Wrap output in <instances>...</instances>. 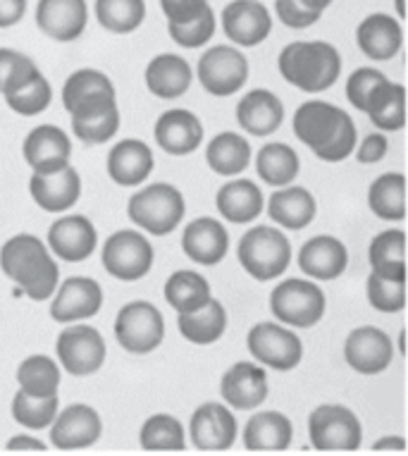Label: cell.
Masks as SVG:
<instances>
[{
  "mask_svg": "<svg viewBox=\"0 0 408 456\" xmlns=\"http://www.w3.org/2000/svg\"><path fill=\"white\" fill-rule=\"evenodd\" d=\"M45 244L53 256H58L65 263L86 261L98 248L96 224L86 216L79 213H62V216L51 224Z\"/></svg>",
  "mask_w": 408,
  "mask_h": 456,
  "instance_id": "cell-18",
  "label": "cell"
},
{
  "mask_svg": "<svg viewBox=\"0 0 408 456\" xmlns=\"http://www.w3.org/2000/svg\"><path fill=\"white\" fill-rule=\"evenodd\" d=\"M118 94L115 91V84L105 72L96 68H82L75 69L72 75L65 79V86H62V105L65 110H69L77 101H82L86 96H94V94Z\"/></svg>",
  "mask_w": 408,
  "mask_h": 456,
  "instance_id": "cell-47",
  "label": "cell"
},
{
  "mask_svg": "<svg viewBox=\"0 0 408 456\" xmlns=\"http://www.w3.org/2000/svg\"><path fill=\"white\" fill-rule=\"evenodd\" d=\"M153 151L142 139H122L108 153V175L118 187H142L153 173Z\"/></svg>",
  "mask_w": 408,
  "mask_h": 456,
  "instance_id": "cell-27",
  "label": "cell"
},
{
  "mask_svg": "<svg viewBox=\"0 0 408 456\" xmlns=\"http://www.w3.org/2000/svg\"><path fill=\"white\" fill-rule=\"evenodd\" d=\"M182 248L189 261L210 268L224 261V256L230 251V232L217 217H196L182 232Z\"/></svg>",
  "mask_w": 408,
  "mask_h": 456,
  "instance_id": "cell-24",
  "label": "cell"
},
{
  "mask_svg": "<svg viewBox=\"0 0 408 456\" xmlns=\"http://www.w3.org/2000/svg\"><path fill=\"white\" fill-rule=\"evenodd\" d=\"M267 216H270V220L280 230L298 232V230H306L315 220V216H318V201H315V196L306 187L287 184V187H280L277 191L270 194V199H267Z\"/></svg>",
  "mask_w": 408,
  "mask_h": 456,
  "instance_id": "cell-29",
  "label": "cell"
},
{
  "mask_svg": "<svg viewBox=\"0 0 408 456\" xmlns=\"http://www.w3.org/2000/svg\"><path fill=\"white\" fill-rule=\"evenodd\" d=\"M17 385L34 396H58L62 382V368L45 354H31L17 368Z\"/></svg>",
  "mask_w": 408,
  "mask_h": 456,
  "instance_id": "cell-41",
  "label": "cell"
},
{
  "mask_svg": "<svg viewBox=\"0 0 408 456\" xmlns=\"http://www.w3.org/2000/svg\"><path fill=\"white\" fill-rule=\"evenodd\" d=\"M356 44L365 58L387 62L396 58L404 45V27L396 17L387 12H372L361 20L356 29Z\"/></svg>",
  "mask_w": 408,
  "mask_h": 456,
  "instance_id": "cell-28",
  "label": "cell"
},
{
  "mask_svg": "<svg viewBox=\"0 0 408 456\" xmlns=\"http://www.w3.org/2000/svg\"><path fill=\"white\" fill-rule=\"evenodd\" d=\"M291 244L284 230L270 227V224H256L246 230L239 240L237 258L246 275H251L258 282H270L275 277L284 275L291 265Z\"/></svg>",
  "mask_w": 408,
  "mask_h": 456,
  "instance_id": "cell-5",
  "label": "cell"
},
{
  "mask_svg": "<svg viewBox=\"0 0 408 456\" xmlns=\"http://www.w3.org/2000/svg\"><path fill=\"white\" fill-rule=\"evenodd\" d=\"M27 15V0H0V29L20 24Z\"/></svg>",
  "mask_w": 408,
  "mask_h": 456,
  "instance_id": "cell-54",
  "label": "cell"
},
{
  "mask_svg": "<svg viewBox=\"0 0 408 456\" xmlns=\"http://www.w3.org/2000/svg\"><path fill=\"white\" fill-rule=\"evenodd\" d=\"M308 440L318 452H356L363 426L349 406L320 404L308 416Z\"/></svg>",
  "mask_w": 408,
  "mask_h": 456,
  "instance_id": "cell-8",
  "label": "cell"
},
{
  "mask_svg": "<svg viewBox=\"0 0 408 456\" xmlns=\"http://www.w3.org/2000/svg\"><path fill=\"white\" fill-rule=\"evenodd\" d=\"M294 440V426L282 411H258L246 420L244 447L249 452H287Z\"/></svg>",
  "mask_w": 408,
  "mask_h": 456,
  "instance_id": "cell-33",
  "label": "cell"
},
{
  "mask_svg": "<svg viewBox=\"0 0 408 456\" xmlns=\"http://www.w3.org/2000/svg\"><path fill=\"white\" fill-rule=\"evenodd\" d=\"M60 411L58 396H34L17 389L12 396V419L27 430H45Z\"/></svg>",
  "mask_w": 408,
  "mask_h": 456,
  "instance_id": "cell-45",
  "label": "cell"
},
{
  "mask_svg": "<svg viewBox=\"0 0 408 456\" xmlns=\"http://www.w3.org/2000/svg\"><path fill=\"white\" fill-rule=\"evenodd\" d=\"M96 20L110 34H132L146 20V0H96Z\"/></svg>",
  "mask_w": 408,
  "mask_h": 456,
  "instance_id": "cell-43",
  "label": "cell"
},
{
  "mask_svg": "<svg viewBox=\"0 0 408 456\" xmlns=\"http://www.w3.org/2000/svg\"><path fill=\"white\" fill-rule=\"evenodd\" d=\"M394 5H396V20H404L406 17V0H394Z\"/></svg>",
  "mask_w": 408,
  "mask_h": 456,
  "instance_id": "cell-58",
  "label": "cell"
},
{
  "mask_svg": "<svg viewBox=\"0 0 408 456\" xmlns=\"http://www.w3.org/2000/svg\"><path fill=\"white\" fill-rule=\"evenodd\" d=\"M365 297L379 314H401L406 306V280L371 273L365 282Z\"/></svg>",
  "mask_w": 408,
  "mask_h": 456,
  "instance_id": "cell-46",
  "label": "cell"
},
{
  "mask_svg": "<svg viewBox=\"0 0 408 456\" xmlns=\"http://www.w3.org/2000/svg\"><path fill=\"white\" fill-rule=\"evenodd\" d=\"M160 8L167 20V24H189L199 20L206 10L210 8L208 0H160Z\"/></svg>",
  "mask_w": 408,
  "mask_h": 456,
  "instance_id": "cell-51",
  "label": "cell"
},
{
  "mask_svg": "<svg viewBox=\"0 0 408 456\" xmlns=\"http://www.w3.org/2000/svg\"><path fill=\"white\" fill-rule=\"evenodd\" d=\"M275 15L290 29H308L322 17L320 12L304 8L298 0H275Z\"/></svg>",
  "mask_w": 408,
  "mask_h": 456,
  "instance_id": "cell-52",
  "label": "cell"
},
{
  "mask_svg": "<svg viewBox=\"0 0 408 456\" xmlns=\"http://www.w3.org/2000/svg\"><path fill=\"white\" fill-rule=\"evenodd\" d=\"M177 328L179 335L184 337L186 342L196 346H208L220 342L227 330V311L220 301L213 297L206 301L203 306L189 314H177Z\"/></svg>",
  "mask_w": 408,
  "mask_h": 456,
  "instance_id": "cell-35",
  "label": "cell"
},
{
  "mask_svg": "<svg viewBox=\"0 0 408 456\" xmlns=\"http://www.w3.org/2000/svg\"><path fill=\"white\" fill-rule=\"evenodd\" d=\"M3 98H5V103L12 112L22 115V118H34V115H41L51 105L53 86L44 77V72L37 69L27 82L20 84L15 91H10Z\"/></svg>",
  "mask_w": 408,
  "mask_h": 456,
  "instance_id": "cell-44",
  "label": "cell"
},
{
  "mask_svg": "<svg viewBox=\"0 0 408 456\" xmlns=\"http://www.w3.org/2000/svg\"><path fill=\"white\" fill-rule=\"evenodd\" d=\"M363 115H368V120L382 134L401 132L406 127V86L392 82V79L379 84L378 89L372 91V96L368 98Z\"/></svg>",
  "mask_w": 408,
  "mask_h": 456,
  "instance_id": "cell-34",
  "label": "cell"
},
{
  "mask_svg": "<svg viewBox=\"0 0 408 456\" xmlns=\"http://www.w3.org/2000/svg\"><path fill=\"white\" fill-rule=\"evenodd\" d=\"M67 112H69V120H72V132L86 146L110 142L112 136L119 132V125H122L118 94L101 91V94L77 101Z\"/></svg>",
  "mask_w": 408,
  "mask_h": 456,
  "instance_id": "cell-13",
  "label": "cell"
},
{
  "mask_svg": "<svg viewBox=\"0 0 408 456\" xmlns=\"http://www.w3.org/2000/svg\"><path fill=\"white\" fill-rule=\"evenodd\" d=\"M38 65L31 61L29 55H24L12 48H0V96H5L10 91H15L20 84H24Z\"/></svg>",
  "mask_w": 408,
  "mask_h": 456,
  "instance_id": "cell-49",
  "label": "cell"
},
{
  "mask_svg": "<svg viewBox=\"0 0 408 456\" xmlns=\"http://www.w3.org/2000/svg\"><path fill=\"white\" fill-rule=\"evenodd\" d=\"M146 89L160 101H175L192 89L193 69L177 53H160L146 65Z\"/></svg>",
  "mask_w": 408,
  "mask_h": 456,
  "instance_id": "cell-31",
  "label": "cell"
},
{
  "mask_svg": "<svg viewBox=\"0 0 408 456\" xmlns=\"http://www.w3.org/2000/svg\"><path fill=\"white\" fill-rule=\"evenodd\" d=\"M372 452H406V440L401 435H392V437H379L372 444Z\"/></svg>",
  "mask_w": 408,
  "mask_h": 456,
  "instance_id": "cell-56",
  "label": "cell"
},
{
  "mask_svg": "<svg viewBox=\"0 0 408 456\" xmlns=\"http://www.w3.org/2000/svg\"><path fill=\"white\" fill-rule=\"evenodd\" d=\"M404 337H406V335H404V332H401V335H399V352H401V354L406 352V346H404Z\"/></svg>",
  "mask_w": 408,
  "mask_h": 456,
  "instance_id": "cell-59",
  "label": "cell"
},
{
  "mask_svg": "<svg viewBox=\"0 0 408 456\" xmlns=\"http://www.w3.org/2000/svg\"><path fill=\"white\" fill-rule=\"evenodd\" d=\"M48 440L60 452H79L94 447L103 435V419L89 404H69L55 413Z\"/></svg>",
  "mask_w": 408,
  "mask_h": 456,
  "instance_id": "cell-15",
  "label": "cell"
},
{
  "mask_svg": "<svg viewBox=\"0 0 408 456\" xmlns=\"http://www.w3.org/2000/svg\"><path fill=\"white\" fill-rule=\"evenodd\" d=\"M368 263L378 275L406 280V232L385 230L375 234L368 247Z\"/></svg>",
  "mask_w": 408,
  "mask_h": 456,
  "instance_id": "cell-38",
  "label": "cell"
},
{
  "mask_svg": "<svg viewBox=\"0 0 408 456\" xmlns=\"http://www.w3.org/2000/svg\"><path fill=\"white\" fill-rule=\"evenodd\" d=\"M368 206L379 220L401 223L406 217V177L401 173H385L368 189Z\"/></svg>",
  "mask_w": 408,
  "mask_h": 456,
  "instance_id": "cell-40",
  "label": "cell"
},
{
  "mask_svg": "<svg viewBox=\"0 0 408 456\" xmlns=\"http://www.w3.org/2000/svg\"><path fill=\"white\" fill-rule=\"evenodd\" d=\"M246 349L256 363L263 368H273L277 373H287L304 359V342L294 332L277 321L256 322L246 335Z\"/></svg>",
  "mask_w": 408,
  "mask_h": 456,
  "instance_id": "cell-7",
  "label": "cell"
},
{
  "mask_svg": "<svg viewBox=\"0 0 408 456\" xmlns=\"http://www.w3.org/2000/svg\"><path fill=\"white\" fill-rule=\"evenodd\" d=\"M217 29V20L213 8H208L199 20H193L189 24H167V34L179 48H186V51H193V48H200V45H206L210 38L216 37Z\"/></svg>",
  "mask_w": 408,
  "mask_h": 456,
  "instance_id": "cell-48",
  "label": "cell"
},
{
  "mask_svg": "<svg viewBox=\"0 0 408 456\" xmlns=\"http://www.w3.org/2000/svg\"><path fill=\"white\" fill-rule=\"evenodd\" d=\"M156 261L153 247L139 230H118L103 241L101 263L108 275L122 282H136L151 273Z\"/></svg>",
  "mask_w": 408,
  "mask_h": 456,
  "instance_id": "cell-9",
  "label": "cell"
},
{
  "mask_svg": "<svg viewBox=\"0 0 408 456\" xmlns=\"http://www.w3.org/2000/svg\"><path fill=\"white\" fill-rule=\"evenodd\" d=\"M210 299H213L210 282L200 275L199 270H177L165 282V301L177 314L196 311V308H200Z\"/></svg>",
  "mask_w": 408,
  "mask_h": 456,
  "instance_id": "cell-39",
  "label": "cell"
},
{
  "mask_svg": "<svg viewBox=\"0 0 408 456\" xmlns=\"http://www.w3.org/2000/svg\"><path fill=\"white\" fill-rule=\"evenodd\" d=\"M297 263L313 282H332L349 268V248L332 234H315L298 248Z\"/></svg>",
  "mask_w": 408,
  "mask_h": 456,
  "instance_id": "cell-22",
  "label": "cell"
},
{
  "mask_svg": "<svg viewBox=\"0 0 408 456\" xmlns=\"http://www.w3.org/2000/svg\"><path fill=\"white\" fill-rule=\"evenodd\" d=\"M356 160L361 165H375L379 160H385L387 153H389V139L382 132H372L368 134L361 143H356Z\"/></svg>",
  "mask_w": 408,
  "mask_h": 456,
  "instance_id": "cell-53",
  "label": "cell"
},
{
  "mask_svg": "<svg viewBox=\"0 0 408 456\" xmlns=\"http://www.w3.org/2000/svg\"><path fill=\"white\" fill-rule=\"evenodd\" d=\"M298 170H301V160L290 143L270 142L256 153V173L270 187L280 189L294 184Z\"/></svg>",
  "mask_w": 408,
  "mask_h": 456,
  "instance_id": "cell-37",
  "label": "cell"
},
{
  "mask_svg": "<svg viewBox=\"0 0 408 456\" xmlns=\"http://www.w3.org/2000/svg\"><path fill=\"white\" fill-rule=\"evenodd\" d=\"M115 339L129 354H151L163 345L165 318L151 301H129L115 318Z\"/></svg>",
  "mask_w": 408,
  "mask_h": 456,
  "instance_id": "cell-10",
  "label": "cell"
},
{
  "mask_svg": "<svg viewBox=\"0 0 408 456\" xmlns=\"http://www.w3.org/2000/svg\"><path fill=\"white\" fill-rule=\"evenodd\" d=\"M344 361L358 375L385 373L394 361L392 339L375 325L354 328L344 339Z\"/></svg>",
  "mask_w": 408,
  "mask_h": 456,
  "instance_id": "cell-17",
  "label": "cell"
},
{
  "mask_svg": "<svg viewBox=\"0 0 408 456\" xmlns=\"http://www.w3.org/2000/svg\"><path fill=\"white\" fill-rule=\"evenodd\" d=\"M294 134L325 163H342L358 143L356 122L344 108L320 98L306 101L294 112Z\"/></svg>",
  "mask_w": 408,
  "mask_h": 456,
  "instance_id": "cell-1",
  "label": "cell"
},
{
  "mask_svg": "<svg viewBox=\"0 0 408 456\" xmlns=\"http://www.w3.org/2000/svg\"><path fill=\"white\" fill-rule=\"evenodd\" d=\"M389 77L382 69L375 68H358L351 72L347 79V101H349L358 112H363L368 98L372 96V91L378 89L379 84H385Z\"/></svg>",
  "mask_w": 408,
  "mask_h": 456,
  "instance_id": "cell-50",
  "label": "cell"
},
{
  "mask_svg": "<svg viewBox=\"0 0 408 456\" xmlns=\"http://www.w3.org/2000/svg\"><path fill=\"white\" fill-rule=\"evenodd\" d=\"M29 194L45 213H67L82 199V177L72 165L48 175L31 173Z\"/></svg>",
  "mask_w": 408,
  "mask_h": 456,
  "instance_id": "cell-25",
  "label": "cell"
},
{
  "mask_svg": "<svg viewBox=\"0 0 408 456\" xmlns=\"http://www.w3.org/2000/svg\"><path fill=\"white\" fill-rule=\"evenodd\" d=\"M216 208L227 223L249 224L263 213L265 199L256 182L246 180V177H234L223 184L216 194Z\"/></svg>",
  "mask_w": 408,
  "mask_h": 456,
  "instance_id": "cell-32",
  "label": "cell"
},
{
  "mask_svg": "<svg viewBox=\"0 0 408 456\" xmlns=\"http://www.w3.org/2000/svg\"><path fill=\"white\" fill-rule=\"evenodd\" d=\"M139 444L146 452H184V428L172 413H153L143 420Z\"/></svg>",
  "mask_w": 408,
  "mask_h": 456,
  "instance_id": "cell-42",
  "label": "cell"
},
{
  "mask_svg": "<svg viewBox=\"0 0 408 456\" xmlns=\"http://www.w3.org/2000/svg\"><path fill=\"white\" fill-rule=\"evenodd\" d=\"M220 22L237 48H256L273 31V15L260 0H232L223 8Z\"/></svg>",
  "mask_w": 408,
  "mask_h": 456,
  "instance_id": "cell-19",
  "label": "cell"
},
{
  "mask_svg": "<svg viewBox=\"0 0 408 456\" xmlns=\"http://www.w3.org/2000/svg\"><path fill=\"white\" fill-rule=\"evenodd\" d=\"M153 136L167 156H189L203 142V122L184 108L165 110L153 125Z\"/></svg>",
  "mask_w": 408,
  "mask_h": 456,
  "instance_id": "cell-26",
  "label": "cell"
},
{
  "mask_svg": "<svg viewBox=\"0 0 408 456\" xmlns=\"http://www.w3.org/2000/svg\"><path fill=\"white\" fill-rule=\"evenodd\" d=\"M58 363L65 373L75 378H89L103 368L108 359V346L103 335L94 325L69 322L55 339Z\"/></svg>",
  "mask_w": 408,
  "mask_h": 456,
  "instance_id": "cell-11",
  "label": "cell"
},
{
  "mask_svg": "<svg viewBox=\"0 0 408 456\" xmlns=\"http://www.w3.org/2000/svg\"><path fill=\"white\" fill-rule=\"evenodd\" d=\"M5 449H8V452H17V454H24V452H37V454H44V452H48L45 442H41L38 437L27 433L15 435L12 440H8Z\"/></svg>",
  "mask_w": 408,
  "mask_h": 456,
  "instance_id": "cell-55",
  "label": "cell"
},
{
  "mask_svg": "<svg viewBox=\"0 0 408 456\" xmlns=\"http://www.w3.org/2000/svg\"><path fill=\"white\" fill-rule=\"evenodd\" d=\"M237 435L234 411L223 402H206L192 413L189 440L199 452H227L234 447Z\"/></svg>",
  "mask_w": 408,
  "mask_h": 456,
  "instance_id": "cell-16",
  "label": "cell"
},
{
  "mask_svg": "<svg viewBox=\"0 0 408 456\" xmlns=\"http://www.w3.org/2000/svg\"><path fill=\"white\" fill-rule=\"evenodd\" d=\"M184 194L170 182H156L134 191L126 201V216L142 232L153 237H167L184 220Z\"/></svg>",
  "mask_w": 408,
  "mask_h": 456,
  "instance_id": "cell-4",
  "label": "cell"
},
{
  "mask_svg": "<svg viewBox=\"0 0 408 456\" xmlns=\"http://www.w3.org/2000/svg\"><path fill=\"white\" fill-rule=\"evenodd\" d=\"M298 3H301L304 8H308V10H313V12H320V15H322V12H325V10L332 5L334 0H298Z\"/></svg>",
  "mask_w": 408,
  "mask_h": 456,
  "instance_id": "cell-57",
  "label": "cell"
},
{
  "mask_svg": "<svg viewBox=\"0 0 408 456\" xmlns=\"http://www.w3.org/2000/svg\"><path fill=\"white\" fill-rule=\"evenodd\" d=\"M237 122L251 136H270L282 127L284 103L267 89H253L237 103Z\"/></svg>",
  "mask_w": 408,
  "mask_h": 456,
  "instance_id": "cell-30",
  "label": "cell"
},
{
  "mask_svg": "<svg viewBox=\"0 0 408 456\" xmlns=\"http://www.w3.org/2000/svg\"><path fill=\"white\" fill-rule=\"evenodd\" d=\"M51 318L60 325L91 321L105 301L103 287L94 277L75 275L58 284L51 297Z\"/></svg>",
  "mask_w": 408,
  "mask_h": 456,
  "instance_id": "cell-14",
  "label": "cell"
},
{
  "mask_svg": "<svg viewBox=\"0 0 408 456\" xmlns=\"http://www.w3.org/2000/svg\"><path fill=\"white\" fill-rule=\"evenodd\" d=\"M253 160V149L249 139L237 132H223L210 139L206 149V163L220 177H239Z\"/></svg>",
  "mask_w": 408,
  "mask_h": 456,
  "instance_id": "cell-36",
  "label": "cell"
},
{
  "mask_svg": "<svg viewBox=\"0 0 408 456\" xmlns=\"http://www.w3.org/2000/svg\"><path fill=\"white\" fill-rule=\"evenodd\" d=\"M327 297L313 280L290 277L270 292V314L287 328H313L322 321Z\"/></svg>",
  "mask_w": 408,
  "mask_h": 456,
  "instance_id": "cell-6",
  "label": "cell"
},
{
  "mask_svg": "<svg viewBox=\"0 0 408 456\" xmlns=\"http://www.w3.org/2000/svg\"><path fill=\"white\" fill-rule=\"evenodd\" d=\"M277 69L294 89L322 94L332 89L342 75V55L327 41H294L280 53Z\"/></svg>",
  "mask_w": 408,
  "mask_h": 456,
  "instance_id": "cell-3",
  "label": "cell"
},
{
  "mask_svg": "<svg viewBox=\"0 0 408 456\" xmlns=\"http://www.w3.org/2000/svg\"><path fill=\"white\" fill-rule=\"evenodd\" d=\"M0 270L31 301H48L60 284V268L51 248L29 232L15 234L0 247Z\"/></svg>",
  "mask_w": 408,
  "mask_h": 456,
  "instance_id": "cell-2",
  "label": "cell"
},
{
  "mask_svg": "<svg viewBox=\"0 0 408 456\" xmlns=\"http://www.w3.org/2000/svg\"><path fill=\"white\" fill-rule=\"evenodd\" d=\"M196 77L210 96H234L249 82V61L237 45H213L199 58Z\"/></svg>",
  "mask_w": 408,
  "mask_h": 456,
  "instance_id": "cell-12",
  "label": "cell"
},
{
  "mask_svg": "<svg viewBox=\"0 0 408 456\" xmlns=\"http://www.w3.org/2000/svg\"><path fill=\"white\" fill-rule=\"evenodd\" d=\"M89 8L86 0H38L37 27L44 37L69 44L86 31Z\"/></svg>",
  "mask_w": 408,
  "mask_h": 456,
  "instance_id": "cell-23",
  "label": "cell"
},
{
  "mask_svg": "<svg viewBox=\"0 0 408 456\" xmlns=\"http://www.w3.org/2000/svg\"><path fill=\"white\" fill-rule=\"evenodd\" d=\"M220 395L232 411H253L270 395L265 368L256 361H239L227 368L220 380Z\"/></svg>",
  "mask_w": 408,
  "mask_h": 456,
  "instance_id": "cell-20",
  "label": "cell"
},
{
  "mask_svg": "<svg viewBox=\"0 0 408 456\" xmlns=\"http://www.w3.org/2000/svg\"><path fill=\"white\" fill-rule=\"evenodd\" d=\"M22 156L31 167V173H55L69 165L72 142L65 134V129H60L58 125H38L24 139Z\"/></svg>",
  "mask_w": 408,
  "mask_h": 456,
  "instance_id": "cell-21",
  "label": "cell"
}]
</instances>
